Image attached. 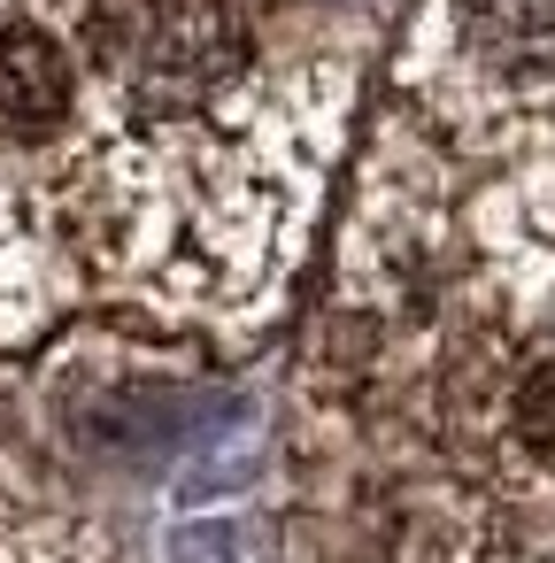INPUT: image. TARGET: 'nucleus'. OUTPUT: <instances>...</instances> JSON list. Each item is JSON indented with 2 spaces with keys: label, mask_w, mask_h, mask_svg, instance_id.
<instances>
[{
  "label": "nucleus",
  "mask_w": 555,
  "mask_h": 563,
  "mask_svg": "<svg viewBox=\"0 0 555 563\" xmlns=\"http://www.w3.org/2000/svg\"><path fill=\"white\" fill-rule=\"evenodd\" d=\"M393 117L463 155L555 132V0H424L393 70Z\"/></svg>",
  "instance_id": "2"
},
{
  "label": "nucleus",
  "mask_w": 555,
  "mask_h": 563,
  "mask_svg": "<svg viewBox=\"0 0 555 563\" xmlns=\"http://www.w3.org/2000/svg\"><path fill=\"white\" fill-rule=\"evenodd\" d=\"M501 440L509 455H524L547 486H555V347L524 355L501 386Z\"/></svg>",
  "instance_id": "3"
},
{
  "label": "nucleus",
  "mask_w": 555,
  "mask_h": 563,
  "mask_svg": "<svg viewBox=\"0 0 555 563\" xmlns=\"http://www.w3.org/2000/svg\"><path fill=\"white\" fill-rule=\"evenodd\" d=\"M370 0H0V363L247 347L347 147Z\"/></svg>",
  "instance_id": "1"
}]
</instances>
